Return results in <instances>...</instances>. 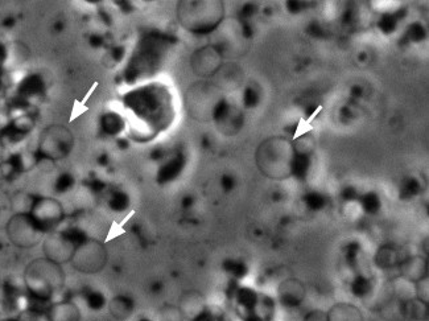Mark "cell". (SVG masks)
<instances>
[{
  "label": "cell",
  "mask_w": 429,
  "mask_h": 321,
  "mask_svg": "<svg viewBox=\"0 0 429 321\" xmlns=\"http://www.w3.org/2000/svg\"><path fill=\"white\" fill-rule=\"evenodd\" d=\"M304 200H305V204H307L308 208L312 210H320L326 205V197L321 195V193H317V192L308 193Z\"/></svg>",
  "instance_id": "cell-27"
},
{
  "label": "cell",
  "mask_w": 429,
  "mask_h": 321,
  "mask_svg": "<svg viewBox=\"0 0 429 321\" xmlns=\"http://www.w3.org/2000/svg\"><path fill=\"white\" fill-rule=\"evenodd\" d=\"M375 262L378 267L383 268V270H388V268L400 264L403 259L400 258V251L395 249L393 246H383L376 253Z\"/></svg>",
  "instance_id": "cell-17"
},
{
  "label": "cell",
  "mask_w": 429,
  "mask_h": 321,
  "mask_svg": "<svg viewBox=\"0 0 429 321\" xmlns=\"http://www.w3.org/2000/svg\"><path fill=\"white\" fill-rule=\"evenodd\" d=\"M221 185H222V188H224L225 191L230 192L231 189L235 187L234 177L230 176V175H225V176L222 177V180H221Z\"/></svg>",
  "instance_id": "cell-35"
},
{
  "label": "cell",
  "mask_w": 429,
  "mask_h": 321,
  "mask_svg": "<svg viewBox=\"0 0 429 321\" xmlns=\"http://www.w3.org/2000/svg\"><path fill=\"white\" fill-rule=\"evenodd\" d=\"M328 321H363V316L351 304H337L326 312Z\"/></svg>",
  "instance_id": "cell-14"
},
{
  "label": "cell",
  "mask_w": 429,
  "mask_h": 321,
  "mask_svg": "<svg viewBox=\"0 0 429 321\" xmlns=\"http://www.w3.org/2000/svg\"><path fill=\"white\" fill-rule=\"evenodd\" d=\"M237 299H238V303L241 307H243L245 309H254V308L258 305V295L254 292V289L251 288H239L238 293H237Z\"/></svg>",
  "instance_id": "cell-23"
},
{
  "label": "cell",
  "mask_w": 429,
  "mask_h": 321,
  "mask_svg": "<svg viewBox=\"0 0 429 321\" xmlns=\"http://www.w3.org/2000/svg\"><path fill=\"white\" fill-rule=\"evenodd\" d=\"M255 11H256V7L254 6V4H246L241 11L242 20H247L249 18H251V16L255 14Z\"/></svg>",
  "instance_id": "cell-36"
},
{
  "label": "cell",
  "mask_w": 429,
  "mask_h": 321,
  "mask_svg": "<svg viewBox=\"0 0 429 321\" xmlns=\"http://www.w3.org/2000/svg\"><path fill=\"white\" fill-rule=\"evenodd\" d=\"M7 58V49L3 44H0V62H3Z\"/></svg>",
  "instance_id": "cell-40"
},
{
  "label": "cell",
  "mask_w": 429,
  "mask_h": 321,
  "mask_svg": "<svg viewBox=\"0 0 429 321\" xmlns=\"http://www.w3.org/2000/svg\"><path fill=\"white\" fill-rule=\"evenodd\" d=\"M164 91L153 87H141L126 97V105L147 120L162 122L166 118V101Z\"/></svg>",
  "instance_id": "cell-3"
},
{
  "label": "cell",
  "mask_w": 429,
  "mask_h": 321,
  "mask_svg": "<svg viewBox=\"0 0 429 321\" xmlns=\"http://www.w3.org/2000/svg\"><path fill=\"white\" fill-rule=\"evenodd\" d=\"M225 270L230 272L235 278H243L247 274V266L239 260H228L225 263Z\"/></svg>",
  "instance_id": "cell-29"
},
{
  "label": "cell",
  "mask_w": 429,
  "mask_h": 321,
  "mask_svg": "<svg viewBox=\"0 0 429 321\" xmlns=\"http://www.w3.org/2000/svg\"><path fill=\"white\" fill-rule=\"evenodd\" d=\"M74 187V177L70 174H62L54 183V189L57 193H66Z\"/></svg>",
  "instance_id": "cell-28"
},
{
  "label": "cell",
  "mask_w": 429,
  "mask_h": 321,
  "mask_svg": "<svg viewBox=\"0 0 429 321\" xmlns=\"http://www.w3.org/2000/svg\"><path fill=\"white\" fill-rule=\"evenodd\" d=\"M214 89L216 87H213L209 83H198L194 87H191V90L189 91L190 98L188 99L189 108H190L189 111H191V114L195 118L205 119L206 116H213L214 108H216L217 103L221 101V99L218 101L214 97Z\"/></svg>",
  "instance_id": "cell-8"
},
{
  "label": "cell",
  "mask_w": 429,
  "mask_h": 321,
  "mask_svg": "<svg viewBox=\"0 0 429 321\" xmlns=\"http://www.w3.org/2000/svg\"><path fill=\"white\" fill-rule=\"evenodd\" d=\"M26 283L33 299L48 301L54 291L62 287L64 274L60 268V264L45 258L33 262L27 268Z\"/></svg>",
  "instance_id": "cell-2"
},
{
  "label": "cell",
  "mask_w": 429,
  "mask_h": 321,
  "mask_svg": "<svg viewBox=\"0 0 429 321\" xmlns=\"http://www.w3.org/2000/svg\"><path fill=\"white\" fill-rule=\"evenodd\" d=\"M76 249L77 246L66 235L65 231L49 235L44 243V253L47 255V259L57 264L72 260Z\"/></svg>",
  "instance_id": "cell-9"
},
{
  "label": "cell",
  "mask_w": 429,
  "mask_h": 321,
  "mask_svg": "<svg viewBox=\"0 0 429 321\" xmlns=\"http://www.w3.org/2000/svg\"><path fill=\"white\" fill-rule=\"evenodd\" d=\"M222 53L214 45L205 47L195 52L191 57V66L195 74L201 77H209L216 74L221 69Z\"/></svg>",
  "instance_id": "cell-10"
},
{
  "label": "cell",
  "mask_w": 429,
  "mask_h": 321,
  "mask_svg": "<svg viewBox=\"0 0 429 321\" xmlns=\"http://www.w3.org/2000/svg\"><path fill=\"white\" fill-rule=\"evenodd\" d=\"M106 250L102 243L87 239L76 249L73 254V266L81 272L94 274L103 270L106 264Z\"/></svg>",
  "instance_id": "cell-5"
},
{
  "label": "cell",
  "mask_w": 429,
  "mask_h": 321,
  "mask_svg": "<svg viewBox=\"0 0 429 321\" xmlns=\"http://www.w3.org/2000/svg\"><path fill=\"white\" fill-rule=\"evenodd\" d=\"M305 289L297 279H287L279 285V299L287 308H296L303 303Z\"/></svg>",
  "instance_id": "cell-11"
},
{
  "label": "cell",
  "mask_w": 429,
  "mask_h": 321,
  "mask_svg": "<svg viewBox=\"0 0 429 321\" xmlns=\"http://www.w3.org/2000/svg\"><path fill=\"white\" fill-rule=\"evenodd\" d=\"M139 321H152V320H149V318H140Z\"/></svg>",
  "instance_id": "cell-43"
},
{
  "label": "cell",
  "mask_w": 429,
  "mask_h": 321,
  "mask_svg": "<svg viewBox=\"0 0 429 321\" xmlns=\"http://www.w3.org/2000/svg\"><path fill=\"white\" fill-rule=\"evenodd\" d=\"M371 281L368 280L367 278H364V276H358V278H355V280L351 283V292L357 296V297H364V296H367L368 293L371 292Z\"/></svg>",
  "instance_id": "cell-26"
},
{
  "label": "cell",
  "mask_w": 429,
  "mask_h": 321,
  "mask_svg": "<svg viewBox=\"0 0 429 321\" xmlns=\"http://www.w3.org/2000/svg\"><path fill=\"white\" fill-rule=\"evenodd\" d=\"M191 204H193V199H191V197H185L184 201H182L184 208H190Z\"/></svg>",
  "instance_id": "cell-41"
},
{
  "label": "cell",
  "mask_w": 429,
  "mask_h": 321,
  "mask_svg": "<svg viewBox=\"0 0 429 321\" xmlns=\"http://www.w3.org/2000/svg\"><path fill=\"white\" fill-rule=\"evenodd\" d=\"M43 231L28 213H19L8 224V235L15 245L20 247H31L40 241Z\"/></svg>",
  "instance_id": "cell-7"
},
{
  "label": "cell",
  "mask_w": 429,
  "mask_h": 321,
  "mask_svg": "<svg viewBox=\"0 0 429 321\" xmlns=\"http://www.w3.org/2000/svg\"><path fill=\"white\" fill-rule=\"evenodd\" d=\"M407 36L412 41H420L425 37V29L422 28L421 24H412L407 32Z\"/></svg>",
  "instance_id": "cell-33"
},
{
  "label": "cell",
  "mask_w": 429,
  "mask_h": 321,
  "mask_svg": "<svg viewBox=\"0 0 429 321\" xmlns=\"http://www.w3.org/2000/svg\"><path fill=\"white\" fill-rule=\"evenodd\" d=\"M130 205V197L122 191L112 192L108 199V206L114 212H123Z\"/></svg>",
  "instance_id": "cell-24"
},
{
  "label": "cell",
  "mask_w": 429,
  "mask_h": 321,
  "mask_svg": "<svg viewBox=\"0 0 429 321\" xmlns=\"http://www.w3.org/2000/svg\"><path fill=\"white\" fill-rule=\"evenodd\" d=\"M396 24H397V18L395 16V15H391V14L383 15L378 23L380 31L384 33H392L393 31L396 29Z\"/></svg>",
  "instance_id": "cell-31"
},
{
  "label": "cell",
  "mask_w": 429,
  "mask_h": 321,
  "mask_svg": "<svg viewBox=\"0 0 429 321\" xmlns=\"http://www.w3.org/2000/svg\"><path fill=\"white\" fill-rule=\"evenodd\" d=\"M342 197L346 200V201H353V200L359 199V197H358L357 191H355V189H354V188H351V187L345 188V189H343Z\"/></svg>",
  "instance_id": "cell-37"
},
{
  "label": "cell",
  "mask_w": 429,
  "mask_h": 321,
  "mask_svg": "<svg viewBox=\"0 0 429 321\" xmlns=\"http://www.w3.org/2000/svg\"><path fill=\"white\" fill-rule=\"evenodd\" d=\"M178 19L191 32L210 33L224 19V6L218 2H182L178 6Z\"/></svg>",
  "instance_id": "cell-1"
},
{
  "label": "cell",
  "mask_w": 429,
  "mask_h": 321,
  "mask_svg": "<svg viewBox=\"0 0 429 321\" xmlns=\"http://www.w3.org/2000/svg\"><path fill=\"white\" fill-rule=\"evenodd\" d=\"M359 200H361L362 208L364 209V212H367L370 214L378 213L379 209H380V205H382L378 195L372 193V192L371 193H366L364 196L359 197Z\"/></svg>",
  "instance_id": "cell-25"
},
{
  "label": "cell",
  "mask_w": 429,
  "mask_h": 321,
  "mask_svg": "<svg viewBox=\"0 0 429 321\" xmlns=\"http://www.w3.org/2000/svg\"><path fill=\"white\" fill-rule=\"evenodd\" d=\"M85 301L89 309L93 312H99L106 307V297L101 291H95V289H89V292L85 295Z\"/></svg>",
  "instance_id": "cell-22"
},
{
  "label": "cell",
  "mask_w": 429,
  "mask_h": 321,
  "mask_svg": "<svg viewBox=\"0 0 429 321\" xmlns=\"http://www.w3.org/2000/svg\"><path fill=\"white\" fill-rule=\"evenodd\" d=\"M3 321H16V320H3Z\"/></svg>",
  "instance_id": "cell-44"
},
{
  "label": "cell",
  "mask_w": 429,
  "mask_h": 321,
  "mask_svg": "<svg viewBox=\"0 0 429 321\" xmlns=\"http://www.w3.org/2000/svg\"><path fill=\"white\" fill-rule=\"evenodd\" d=\"M134 307V300L126 295L116 296L108 304V309H110L112 316L118 320H124V318L130 317Z\"/></svg>",
  "instance_id": "cell-16"
},
{
  "label": "cell",
  "mask_w": 429,
  "mask_h": 321,
  "mask_svg": "<svg viewBox=\"0 0 429 321\" xmlns=\"http://www.w3.org/2000/svg\"><path fill=\"white\" fill-rule=\"evenodd\" d=\"M185 166V157L182 155L174 156L173 159L165 163L164 166L160 168L159 176H157V181L161 184L169 183V181L174 180L178 175L181 174V171L184 170Z\"/></svg>",
  "instance_id": "cell-15"
},
{
  "label": "cell",
  "mask_w": 429,
  "mask_h": 321,
  "mask_svg": "<svg viewBox=\"0 0 429 321\" xmlns=\"http://www.w3.org/2000/svg\"><path fill=\"white\" fill-rule=\"evenodd\" d=\"M73 135L64 126H52L44 131L40 139V153L47 159H62L72 151Z\"/></svg>",
  "instance_id": "cell-4"
},
{
  "label": "cell",
  "mask_w": 429,
  "mask_h": 321,
  "mask_svg": "<svg viewBox=\"0 0 429 321\" xmlns=\"http://www.w3.org/2000/svg\"><path fill=\"white\" fill-rule=\"evenodd\" d=\"M203 308V299L202 296L197 292H189L181 300V309L180 312L185 313L186 316H190L191 318L195 317L197 314L201 313Z\"/></svg>",
  "instance_id": "cell-18"
},
{
  "label": "cell",
  "mask_w": 429,
  "mask_h": 321,
  "mask_svg": "<svg viewBox=\"0 0 429 321\" xmlns=\"http://www.w3.org/2000/svg\"><path fill=\"white\" fill-rule=\"evenodd\" d=\"M304 321H328V314L322 310H312L305 316Z\"/></svg>",
  "instance_id": "cell-34"
},
{
  "label": "cell",
  "mask_w": 429,
  "mask_h": 321,
  "mask_svg": "<svg viewBox=\"0 0 429 321\" xmlns=\"http://www.w3.org/2000/svg\"><path fill=\"white\" fill-rule=\"evenodd\" d=\"M259 102V97H258V93L254 90L253 87H247L243 94V103H245L246 107H255Z\"/></svg>",
  "instance_id": "cell-32"
},
{
  "label": "cell",
  "mask_w": 429,
  "mask_h": 321,
  "mask_svg": "<svg viewBox=\"0 0 429 321\" xmlns=\"http://www.w3.org/2000/svg\"><path fill=\"white\" fill-rule=\"evenodd\" d=\"M399 266L404 279L411 283L424 280L428 272V264L421 256H409L407 259H403Z\"/></svg>",
  "instance_id": "cell-12"
},
{
  "label": "cell",
  "mask_w": 429,
  "mask_h": 321,
  "mask_svg": "<svg viewBox=\"0 0 429 321\" xmlns=\"http://www.w3.org/2000/svg\"><path fill=\"white\" fill-rule=\"evenodd\" d=\"M361 93H362V90H361V87H358V86H355V87H353V94H355V95H361Z\"/></svg>",
  "instance_id": "cell-42"
},
{
  "label": "cell",
  "mask_w": 429,
  "mask_h": 321,
  "mask_svg": "<svg viewBox=\"0 0 429 321\" xmlns=\"http://www.w3.org/2000/svg\"><path fill=\"white\" fill-rule=\"evenodd\" d=\"M101 127L103 132L107 135H118L120 134L124 128V120L122 119V116L116 112H107L102 116L101 119Z\"/></svg>",
  "instance_id": "cell-19"
},
{
  "label": "cell",
  "mask_w": 429,
  "mask_h": 321,
  "mask_svg": "<svg viewBox=\"0 0 429 321\" xmlns=\"http://www.w3.org/2000/svg\"><path fill=\"white\" fill-rule=\"evenodd\" d=\"M44 90V82L39 76H31L27 77L26 80L23 81L22 86H20V91H22L26 97H32V95H37Z\"/></svg>",
  "instance_id": "cell-21"
},
{
  "label": "cell",
  "mask_w": 429,
  "mask_h": 321,
  "mask_svg": "<svg viewBox=\"0 0 429 321\" xmlns=\"http://www.w3.org/2000/svg\"><path fill=\"white\" fill-rule=\"evenodd\" d=\"M29 216L35 221L41 231L54 229L64 218V209L61 204L54 199H37L32 202Z\"/></svg>",
  "instance_id": "cell-6"
},
{
  "label": "cell",
  "mask_w": 429,
  "mask_h": 321,
  "mask_svg": "<svg viewBox=\"0 0 429 321\" xmlns=\"http://www.w3.org/2000/svg\"><path fill=\"white\" fill-rule=\"evenodd\" d=\"M49 321H81L80 309L72 301H60L48 308Z\"/></svg>",
  "instance_id": "cell-13"
},
{
  "label": "cell",
  "mask_w": 429,
  "mask_h": 321,
  "mask_svg": "<svg viewBox=\"0 0 429 321\" xmlns=\"http://www.w3.org/2000/svg\"><path fill=\"white\" fill-rule=\"evenodd\" d=\"M421 191V187L418 184V181L415 179H405L403 181V185H401V197H412V196H416L418 192Z\"/></svg>",
  "instance_id": "cell-30"
},
{
  "label": "cell",
  "mask_w": 429,
  "mask_h": 321,
  "mask_svg": "<svg viewBox=\"0 0 429 321\" xmlns=\"http://www.w3.org/2000/svg\"><path fill=\"white\" fill-rule=\"evenodd\" d=\"M309 167V155H307V153H295L292 157V162H291V175H293L296 179L303 180V179L307 177Z\"/></svg>",
  "instance_id": "cell-20"
},
{
  "label": "cell",
  "mask_w": 429,
  "mask_h": 321,
  "mask_svg": "<svg viewBox=\"0 0 429 321\" xmlns=\"http://www.w3.org/2000/svg\"><path fill=\"white\" fill-rule=\"evenodd\" d=\"M309 33L314 37H321L324 36L325 31L322 29V27L320 26V24H312L309 28Z\"/></svg>",
  "instance_id": "cell-38"
},
{
  "label": "cell",
  "mask_w": 429,
  "mask_h": 321,
  "mask_svg": "<svg viewBox=\"0 0 429 321\" xmlns=\"http://www.w3.org/2000/svg\"><path fill=\"white\" fill-rule=\"evenodd\" d=\"M405 321H413V320H405Z\"/></svg>",
  "instance_id": "cell-45"
},
{
  "label": "cell",
  "mask_w": 429,
  "mask_h": 321,
  "mask_svg": "<svg viewBox=\"0 0 429 321\" xmlns=\"http://www.w3.org/2000/svg\"><path fill=\"white\" fill-rule=\"evenodd\" d=\"M287 6H288V10L292 12V14H296V12H299L300 10H301V4H300V2H289Z\"/></svg>",
  "instance_id": "cell-39"
}]
</instances>
